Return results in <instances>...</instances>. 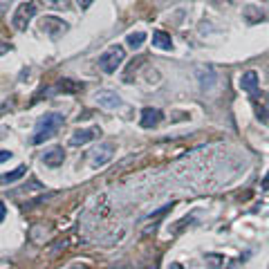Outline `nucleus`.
<instances>
[{
  "label": "nucleus",
  "instance_id": "20e7f679",
  "mask_svg": "<svg viewBox=\"0 0 269 269\" xmlns=\"http://www.w3.org/2000/svg\"><path fill=\"white\" fill-rule=\"evenodd\" d=\"M40 30L47 36H52V38H59V36L68 30V23H63V20L56 18V16H45V18L40 20Z\"/></svg>",
  "mask_w": 269,
  "mask_h": 269
},
{
  "label": "nucleus",
  "instance_id": "2eb2a0df",
  "mask_svg": "<svg viewBox=\"0 0 269 269\" xmlns=\"http://www.w3.org/2000/svg\"><path fill=\"white\" fill-rule=\"evenodd\" d=\"M45 7H49V9H56V11H65L70 9V0H43Z\"/></svg>",
  "mask_w": 269,
  "mask_h": 269
},
{
  "label": "nucleus",
  "instance_id": "9b49d317",
  "mask_svg": "<svg viewBox=\"0 0 269 269\" xmlns=\"http://www.w3.org/2000/svg\"><path fill=\"white\" fill-rule=\"evenodd\" d=\"M215 78H218V77H215V70L211 68V65H209V68H200V70H197V81H200L202 90H211V88H213Z\"/></svg>",
  "mask_w": 269,
  "mask_h": 269
},
{
  "label": "nucleus",
  "instance_id": "a211bd4d",
  "mask_svg": "<svg viewBox=\"0 0 269 269\" xmlns=\"http://www.w3.org/2000/svg\"><path fill=\"white\" fill-rule=\"evenodd\" d=\"M77 5H78V9H88L92 5V0H77Z\"/></svg>",
  "mask_w": 269,
  "mask_h": 269
},
{
  "label": "nucleus",
  "instance_id": "aec40b11",
  "mask_svg": "<svg viewBox=\"0 0 269 269\" xmlns=\"http://www.w3.org/2000/svg\"><path fill=\"white\" fill-rule=\"evenodd\" d=\"M9 52V45L7 43H0V56H2V54H7Z\"/></svg>",
  "mask_w": 269,
  "mask_h": 269
},
{
  "label": "nucleus",
  "instance_id": "f03ea898",
  "mask_svg": "<svg viewBox=\"0 0 269 269\" xmlns=\"http://www.w3.org/2000/svg\"><path fill=\"white\" fill-rule=\"evenodd\" d=\"M123 59H126V49H123V45H110V47L99 56L97 63L106 74H113L119 70V65L123 63Z\"/></svg>",
  "mask_w": 269,
  "mask_h": 269
},
{
  "label": "nucleus",
  "instance_id": "6e6552de",
  "mask_svg": "<svg viewBox=\"0 0 269 269\" xmlns=\"http://www.w3.org/2000/svg\"><path fill=\"white\" fill-rule=\"evenodd\" d=\"M113 151H115V146L110 142H106V144H101L99 148H94V151H92V166L97 168V166H103L106 161H110V159H113Z\"/></svg>",
  "mask_w": 269,
  "mask_h": 269
},
{
  "label": "nucleus",
  "instance_id": "9d476101",
  "mask_svg": "<svg viewBox=\"0 0 269 269\" xmlns=\"http://www.w3.org/2000/svg\"><path fill=\"white\" fill-rule=\"evenodd\" d=\"M240 90L242 92H249V94H256V90H258V72L256 70H247L242 77H240Z\"/></svg>",
  "mask_w": 269,
  "mask_h": 269
},
{
  "label": "nucleus",
  "instance_id": "7ed1b4c3",
  "mask_svg": "<svg viewBox=\"0 0 269 269\" xmlns=\"http://www.w3.org/2000/svg\"><path fill=\"white\" fill-rule=\"evenodd\" d=\"M36 2H23V5L16 7L14 16H11V27H14L16 32H25L27 30V25H30V20L36 16Z\"/></svg>",
  "mask_w": 269,
  "mask_h": 269
},
{
  "label": "nucleus",
  "instance_id": "dca6fc26",
  "mask_svg": "<svg viewBox=\"0 0 269 269\" xmlns=\"http://www.w3.org/2000/svg\"><path fill=\"white\" fill-rule=\"evenodd\" d=\"M206 265H209V269H220V265H225V258L218 254H209L206 256Z\"/></svg>",
  "mask_w": 269,
  "mask_h": 269
},
{
  "label": "nucleus",
  "instance_id": "4468645a",
  "mask_svg": "<svg viewBox=\"0 0 269 269\" xmlns=\"http://www.w3.org/2000/svg\"><path fill=\"white\" fill-rule=\"evenodd\" d=\"M144 40H146V34H144V32H130V34L126 36V45L128 47H132V49L142 47Z\"/></svg>",
  "mask_w": 269,
  "mask_h": 269
},
{
  "label": "nucleus",
  "instance_id": "ddd939ff",
  "mask_svg": "<svg viewBox=\"0 0 269 269\" xmlns=\"http://www.w3.org/2000/svg\"><path fill=\"white\" fill-rule=\"evenodd\" d=\"M25 173H27V166H25V164L16 166L14 171H9V173H2V175H0V186L14 184V182H18L20 177H25Z\"/></svg>",
  "mask_w": 269,
  "mask_h": 269
},
{
  "label": "nucleus",
  "instance_id": "1a4fd4ad",
  "mask_svg": "<svg viewBox=\"0 0 269 269\" xmlns=\"http://www.w3.org/2000/svg\"><path fill=\"white\" fill-rule=\"evenodd\" d=\"M63 161H65V153H63V148L61 146H54V148H49V151L43 153V164L45 166H49V168L61 166Z\"/></svg>",
  "mask_w": 269,
  "mask_h": 269
},
{
  "label": "nucleus",
  "instance_id": "0eeeda50",
  "mask_svg": "<svg viewBox=\"0 0 269 269\" xmlns=\"http://www.w3.org/2000/svg\"><path fill=\"white\" fill-rule=\"evenodd\" d=\"M97 135H101L99 128H81V130H74L72 137H70V144L72 146H85L88 142H92Z\"/></svg>",
  "mask_w": 269,
  "mask_h": 269
},
{
  "label": "nucleus",
  "instance_id": "f257e3e1",
  "mask_svg": "<svg viewBox=\"0 0 269 269\" xmlns=\"http://www.w3.org/2000/svg\"><path fill=\"white\" fill-rule=\"evenodd\" d=\"M65 117L61 113H47L43 115V117H38V121H36V132L34 137H32V144H43L47 142V139H52L56 132H59V128L63 126Z\"/></svg>",
  "mask_w": 269,
  "mask_h": 269
},
{
  "label": "nucleus",
  "instance_id": "f8f14e48",
  "mask_svg": "<svg viewBox=\"0 0 269 269\" xmlns=\"http://www.w3.org/2000/svg\"><path fill=\"white\" fill-rule=\"evenodd\" d=\"M153 45H155L157 49L171 52V49H173V38H171V34H166V32H161V30L153 32Z\"/></svg>",
  "mask_w": 269,
  "mask_h": 269
},
{
  "label": "nucleus",
  "instance_id": "423d86ee",
  "mask_svg": "<svg viewBox=\"0 0 269 269\" xmlns=\"http://www.w3.org/2000/svg\"><path fill=\"white\" fill-rule=\"evenodd\" d=\"M161 119H164L161 110H157V108H144V110H142V117H139V126L146 128V130H151V128H157V126H159Z\"/></svg>",
  "mask_w": 269,
  "mask_h": 269
},
{
  "label": "nucleus",
  "instance_id": "5701e85b",
  "mask_svg": "<svg viewBox=\"0 0 269 269\" xmlns=\"http://www.w3.org/2000/svg\"><path fill=\"white\" fill-rule=\"evenodd\" d=\"M229 269H240V267H238V265H235V263H231V265H229Z\"/></svg>",
  "mask_w": 269,
  "mask_h": 269
},
{
  "label": "nucleus",
  "instance_id": "6ab92c4d",
  "mask_svg": "<svg viewBox=\"0 0 269 269\" xmlns=\"http://www.w3.org/2000/svg\"><path fill=\"white\" fill-rule=\"evenodd\" d=\"M5 215H7V206H5V202L0 200V222L5 220Z\"/></svg>",
  "mask_w": 269,
  "mask_h": 269
},
{
  "label": "nucleus",
  "instance_id": "412c9836",
  "mask_svg": "<svg viewBox=\"0 0 269 269\" xmlns=\"http://www.w3.org/2000/svg\"><path fill=\"white\" fill-rule=\"evenodd\" d=\"M263 189H269V173L265 175V180H263Z\"/></svg>",
  "mask_w": 269,
  "mask_h": 269
},
{
  "label": "nucleus",
  "instance_id": "39448f33",
  "mask_svg": "<svg viewBox=\"0 0 269 269\" xmlns=\"http://www.w3.org/2000/svg\"><path fill=\"white\" fill-rule=\"evenodd\" d=\"M94 99H97V103L101 108H106V110H117V108H121V97H119L117 92H113V90H99V92L94 94Z\"/></svg>",
  "mask_w": 269,
  "mask_h": 269
},
{
  "label": "nucleus",
  "instance_id": "f3484780",
  "mask_svg": "<svg viewBox=\"0 0 269 269\" xmlns=\"http://www.w3.org/2000/svg\"><path fill=\"white\" fill-rule=\"evenodd\" d=\"M14 157V153H9V151H0V164L2 161H7V159H11Z\"/></svg>",
  "mask_w": 269,
  "mask_h": 269
},
{
  "label": "nucleus",
  "instance_id": "4be33fe9",
  "mask_svg": "<svg viewBox=\"0 0 269 269\" xmlns=\"http://www.w3.org/2000/svg\"><path fill=\"white\" fill-rule=\"evenodd\" d=\"M168 269H184V267H182L180 263H171V265H168Z\"/></svg>",
  "mask_w": 269,
  "mask_h": 269
}]
</instances>
